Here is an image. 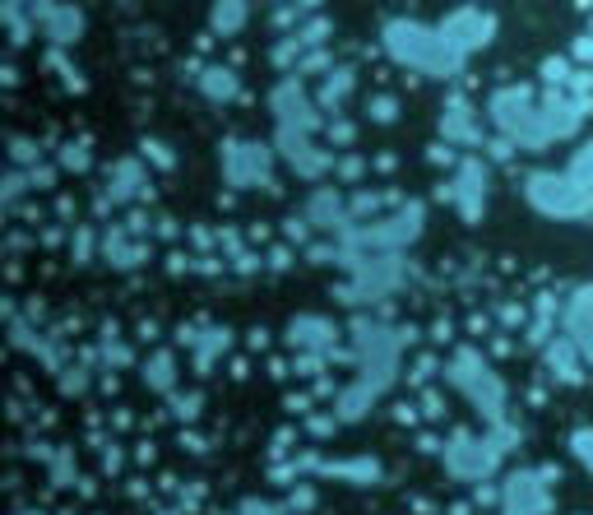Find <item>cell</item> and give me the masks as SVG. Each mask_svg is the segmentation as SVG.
I'll return each instance as SVG.
<instances>
[{"label": "cell", "instance_id": "3957f363", "mask_svg": "<svg viewBox=\"0 0 593 515\" xmlns=\"http://www.w3.org/2000/svg\"><path fill=\"white\" fill-rule=\"evenodd\" d=\"M525 200L538 214L562 218V223H575V218H584L593 210V191L580 177H570V172H529Z\"/></svg>", "mask_w": 593, "mask_h": 515}, {"label": "cell", "instance_id": "7a4b0ae2", "mask_svg": "<svg viewBox=\"0 0 593 515\" xmlns=\"http://www.w3.org/2000/svg\"><path fill=\"white\" fill-rule=\"evenodd\" d=\"M487 116H492V126L501 130V140H510L519 149H547L556 140L547 89L538 93L533 84H501V89H492Z\"/></svg>", "mask_w": 593, "mask_h": 515}, {"label": "cell", "instance_id": "4fadbf2b", "mask_svg": "<svg viewBox=\"0 0 593 515\" xmlns=\"http://www.w3.org/2000/svg\"><path fill=\"white\" fill-rule=\"evenodd\" d=\"M353 84H357V71H353V65H329L325 79H320V108L339 112L343 102H348V93H353Z\"/></svg>", "mask_w": 593, "mask_h": 515}, {"label": "cell", "instance_id": "7c38bea8", "mask_svg": "<svg viewBox=\"0 0 593 515\" xmlns=\"http://www.w3.org/2000/svg\"><path fill=\"white\" fill-rule=\"evenodd\" d=\"M251 20V0H214L209 5V28L218 33V38H237L241 28Z\"/></svg>", "mask_w": 593, "mask_h": 515}, {"label": "cell", "instance_id": "8992f818", "mask_svg": "<svg viewBox=\"0 0 593 515\" xmlns=\"http://www.w3.org/2000/svg\"><path fill=\"white\" fill-rule=\"evenodd\" d=\"M450 381H455V386L468 394V400H474L478 414H487V418H496V414H501V400H505L501 376H496L492 367H487L478 353H468V349H464V353L455 357V367H450Z\"/></svg>", "mask_w": 593, "mask_h": 515}, {"label": "cell", "instance_id": "ac0fdd59", "mask_svg": "<svg viewBox=\"0 0 593 515\" xmlns=\"http://www.w3.org/2000/svg\"><path fill=\"white\" fill-rule=\"evenodd\" d=\"M325 33H329V24H325V20H306V24H296L292 38L302 42V51H306V47H320V42H325Z\"/></svg>", "mask_w": 593, "mask_h": 515}, {"label": "cell", "instance_id": "2e32d148", "mask_svg": "<svg viewBox=\"0 0 593 515\" xmlns=\"http://www.w3.org/2000/svg\"><path fill=\"white\" fill-rule=\"evenodd\" d=\"M566 172H570V177H580L589 191H593V140H584L580 149L570 153V167H566Z\"/></svg>", "mask_w": 593, "mask_h": 515}, {"label": "cell", "instance_id": "52a82bcc", "mask_svg": "<svg viewBox=\"0 0 593 515\" xmlns=\"http://www.w3.org/2000/svg\"><path fill=\"white\" fill-rule=\"evenodd\" d=\"M218 167L232 186H265L274 172V149L260 140H228L218 153Z\"/></svg>", "mask_w": 593, "mask_h": 515}, {"label": "cell", "instance_id": "5bb4252c", "mask_svg": "<svg viewBox=\"0 0 593 515\" xmlns=\"http://www.w3.org/2000/svg\"><path fill=\"white\" fill-rule=\"evenodd\" d=\"M445 140H474V108L468 102H450V112L441 116Z\"/></svg>", "mask_w": 593, "mask_h": 515}, {"label": "cell", "instance_id": "9c48e42d", "mask_svg": "<svg viewBox=\"0 0 593 515\" xmlns=\"http://www.w3.org/2000/svg\"><path fill=\"white\" fill-rule=\"evenodd\" d=\"M455 204H459V214L468 218V223H478V214L487 210V167L478 163V159H468L464 167H459V177H455Z\"/></svg>", "mask_w": 593, "mask_h": 515}, {"label": "cell", "instance_id": "277c9868", "mask_svg": "<svg viewBox=\"0 0 593 515\" xmlns=\"http://www.w3.org/2000/svg\"><path fill=\"white\" fill-rule=\"evenodd\" d=\"M269 112H274L278 135H283V140H311V130L320 126V102H311V93L302 89V79H296V75H283L274 84Z\"/></svg>", "mask_w": 593, "mask_h": 515}, {"label": "cell", "instance_id": "5b68a950", "mask_svg": "<svg viewBox=\"0 0 593 515\" xmlns=\"http://www.w3.org/2000/svg\"><path fill=\"white\" fill-rule=\"evenodd\" d=\"M496 28H501L496 14L482 10L478 0H464V5H455V10H450L445 20H441V33H445L450 42H455V51H459L464 61L474 56V51L492 47V42H496Z\"/></svg>", "mask_w": 593, "mask_h": 515}, {"label": "cell", "instance_id": "8fae6325", "mask_svg": "<svg viewBox=\"0 0 593 515\" xmlns=\"http://www.w3.org/2000/svg\"><path fill=\"white\" fill-rule=\"evenodd\" d=\"M195 89L209 98V102H232L241 93V75L232 71V65H204L200 79H195Z\"/></svg>", "mask_w": 593, "mask_h": 515}, {"label": "cell", "instance_id": "6da1fadb", "mask_svg": "<svg viewBox=\"0 0 593 515\" xmlns=\"http://www.w3.org/2000/svg\"><path fill=\"white\" fill-rule=\"evenodd\" d=\"M380 47H386V56L394 65L417 71L427 79H450V75L464 71V56L441 33V24H422V20H408V14L386 20V28H380Z\"/></svg>", "mask_w": 593, "mask_h": 515}, {"label": "cell", "instance_id": "9a60e30c", "mask_svg": "<svg viewBox=\"0 0 593 515\" xmlns=\"http://www.w3.org/2000/svg\"><path fill=\"white\" fill-rule=\"evenodd\" d=\"M306 214H316V218H311V223H316V228H335V214H339V196L335 191H316V196H311V204H306Z\"/></svg>", "mask_w": 593, "mask_h": 515}, {"label": "cell", "instance_id": "d6986e66", "mask_svg": "<svg viewBox=\"0 0 593 515\" xmlns=\"http://www.w3.org/2000/svg\"><path fill=\"white\" fill-rule=\"evenodd\" d=\"M366 116H371V122H394V98L390 93H376L371 102H366Z\"/></svg>", "mask_w": 593, "mask_h": 515}, {"label": "cell", "instance_id": "30bf717a", "mask_svg": "<svg viewBox=\"0 0 593 515\" xmlns=\"http://www.w3.org/2000/svg\"><path fill=\"white\" fill-rule=\"evenodd\" d=\"M547 511V492L538 483V474H515L505 483V515H543Z\"/></svg>", "mask_w": 593, "mask_h": 515}, {"label": "cell", "instance_id": "e0dca14e", "mask_svg": "<svg viewBox=\"0 0 593 515\" xmlns=\"http://www.w3.org/2000/svg\"><path fill=\"white\" fill-rule=\"evenodd\" d=\"M570 451H575V460H580V465L593 474V427H575Z\"/></svg>", "mask_w": 593, "mask_h": 515}, {"label": "cell", "instance_id": "ba28073f", "mask_svg": "<svg viewBox=\"0 0 593 515\" xmlns=\"http://www.w3.org/2000/svg\"><path fill=\"white\" fill-rule=\"evenodd\" d=\"M33 24L42 28V38L56 47V51H61V47H75V42L84 38V10L65 5V0H51L47 10L33 14Z\"/></svg>", "mask_w": 593, "mask_h": 515}]
</instances>
